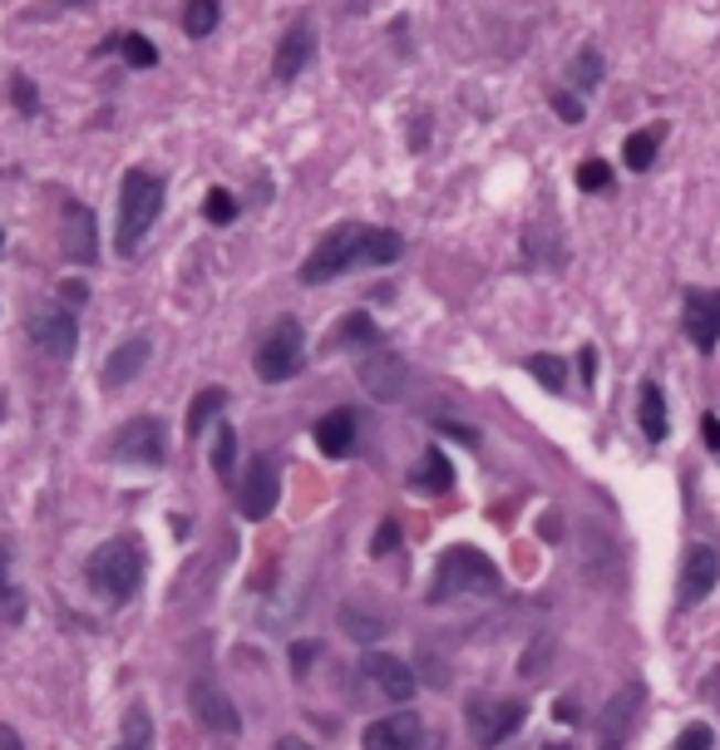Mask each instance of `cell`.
Segmentation results:
<instances>
[{"instance_id":"6da1fadb","label":"cell","mask_w":720,"mask_h":750,"mask_svg":"<svg viewBox=\"0 0 720 750\" xmlns=\"http://www.w3.org/2000/svg\"><path fill=\"white\" fill-rule=\"evenodd\" d=\"M400 252H405L400 232L370 228V223H341L316 242L296 277H301L306 287H321V282L346 277L351 267H390V262H400Z\"/></svg>"},{"instance_id":"7a4b0ae2","label":"cell","mask_w":720,"mask_h":750,"mask_svg":"<svg viewBox=\"0 0 720 750\" xmlns=\"http://www.w3.org/2000/svg\"><path fill=\"white\" fill-rule=\"evenodd\" d=\"M163 198H168V183L148 168H129L119 183V218H114V247L119 257H134L144 247V237L153 232L158 213H163Z\"/></svg>"},{"instance_id":"3957f363","label":"cell","mask_w":720,"mask_h":750,"mask_svg":"<svg viewBox=\"0 0 720 750\" xmlns=\"http://www.w3.org/2000/svg\"><path fill=\"white\" fill-rule=\"evenodd\" d=\"M504 593V573L494 568L489 553L469 543H454L440 553V568H434V583H430V602H454V598H499Z\"/></svg>"},{"instance_id":"277c9868","label":"cell","mask_w":720,"mask_h":750,"mask_svg":"<svg viewBox=\"0 0 720 750\" xmlns=\"http://www.w3.org/2000/svg\"><path fill=\"white\" fill-rule=\"evenodd\" d=\"M84 578L104 602H129L144 588V548L134 534H114L84 563Z\"/></svg>"},{"instance_id":"5b68a950","label":"cell","mask_w":720,"mask_h":750,"mask_svg":"<svg viewBox=\"0 0 720 750\" xmlns=\"http://www.w3.org/2000/svg\"><path fill=\"white\" fill-rule=\"evenodd\" d=\"M252 366H257V376L267 380V385H287V380L301 376V366H306V331H301V321H296V316H277V321H272V331L262 336Z\"/></svg>"},{"instance_id":"8992f818","label":"cell","mask_w":720,"mask_h":750,"mask_svg":"<svg viewBox=\"0 0 720 750\" xmlns=\"http://www.w3.org/2000/svg\"><path fill=\"white\" fill-rule=\"evenodd\" d=\"M523 721H528V706L523 701H508V696L479 691V696H469V701H464V726H469V736H474V746H479V750L504 746Z\"/></svg>"},{"instance_id":"52a82bcc","label":"cell","mask_w":720,"mask_h":750,"mask_svg":"<svg viewBox=\"0 0 720 750\" xmlns=\"http://www.w3.org/2000/svg\"><path fill=\"white\" fill-rule=\"evenodd\" d=\"M109 454L114 459H124V464H163L168 459V430L158 425L153 415H134V420H124L119 430H114V440H109Z\"/></svg>"},{"instance_id":"ba28073f","label":"cell","mask_w":720,"mask_h":750,"mask_svg":"<svg viewBox=\"0 0 720 750\" xmlns=\"http://www.w3.org/2000/svg\"><path fill=\"white\" fill-rule=\"evenodd\" d=\"M25 331H30V341H35V351H45L50 361H70L74 346H80V326H74V316L60 302H40L35 311H30Z\"/></svg>"},{"instance_id":"9c48e42d","label":"cell","mask_w":720,"mask_h":750,"mask_svg":"<svg viewBox=\"0 0 720 750\" xmlns=\"http://www.w3.org/2000/svg\"><path fill=\"white\" fill-rule=\"evenodd\" d=\"M360 746H366V750H440L434 731L420 721L415 711H395V716L370 721L366 736H360Z\"/></svg>"},{"instance_id":"30bf717a","label":"cell","mask_w":720,"mask_h":750,"mask_svg":"<svg viewBox=\"0 0 720 750\" xmlns=\"http://www.w3.org/2000/svg\"><path fill=\"white\" fill-rule=\"evenodd\" d=\"M360 676H366V686L375 696H385V701H415V672L405 667V662L395 657V652H380V647H366L360 652Z\"/></svg>"},{"instance_id":"8fae6325","label":"cell","mask_w":720,"mask_h":750,"mask_svg":"<svg viewBox=\"0 0 720 750\" xmlns=\"http://www.w3.org/2000/svg\"><path fill=\"white\" fill-rule=\"evenodd\" d=\"M681 321H686V336H691L696 351L711 356L720 346V287H686Z\"/></svg>"},{"instance_id":"7c38bea8","label":"cell","mask_w":720,"mask_h":750,"mask_svg":"<svg viewBox=\"0 0 720 750\" xmlns=\"http://www.w3.org/2000/svg\"><path fill=\"white\" fill-rule=\"evenodd\" d=\"M642 706H647V691H642L637 682L622 686V691L612 696V701L602 706V716H597V750H622V746H627V736H632V726H637Z\"/></svg>"},{"instance_id":"4fadbf2b","label":"cell","mask_w":720,"mask_h":750,"mask_svg":"<svg viewBox=\"0 0 720 750\" xmlns=\"http://www.w3.org/2000/svg\"><path fill=\"white\" fill-rule=\"evenodd\" d=\"M188 706H193L203 731H213V736H237L242 731V716H237V706H232V696L222 691L218 682H208V676H198V682L188 686Z\"/></svg>"},{"instance_id":"5bb4252c","label":"cell","mask_w":720,"mask_h":750,"mask_svg":"<svg viewBox=\"0 0 720 750\" xmlns=\"http://www.w3.org/2000/svg\"><path fill=\"white\" fill-rule=\"evenodd\" d=\"M311 60H316V25H311V15H292V25L282 30V40H277V55H272V80L292 84L306 65H311Z\"/></svg>"},{"instance_id":"9a60e30c","label":"cell","mask_w":720,"mask_h":750,"mask_svg":"<svg viewBox=\"0 0 720 750\" xmlns=\"http://www.w3.org/2000/svg\"><path fill=\"white\" fill-rule=\"evenodd\" d=\"M720 583V553L711 543H691L686 548V563H681V588H676V602L681 608H696L716 593Z\"/></svg>"},{"instance_id":"2e32d148","label":"cell","mask_w":720,"mask_h":750,"mask_svg":"<svg viewBox=\"0 0 720 750\" xmlns=\"http://www.w3.org/2000/svg\"><path fill=\"white\" fill-rule=\"evenodd\" d=\"M272 509H277V469H272L267 454H257L237 484V514L257 524V519H267Z\"/></svg>"},{"instance_id":"e0dca14e","label":"cell","mask_w":720,"mask_h":750,"mask_svg":"<svg viewBox=\"0 0 720 750\" xmlns=\"http://www.w3.org/2000/svg\"><path fill=\"white\" fill-rule=\"evenodd\" d=\"M65 257L80 262V267L99 262V232H94V213L84 203L65 208Z\"/></svg>"},{"instance_id":"ac0fdd59","label":"cell","mask_w":720,"mask_h":750,"mask_svg":"<svg viewBox=\"0 0 720 750\" xmlns=\"http://www.w3.org/2000/svg\"><path fill=\"white\" fill-rule=\"evenodd\" d=\"M148 356H153V336H129V341H119L109 351V361H104V385H129L134 376H144V366H148Z\"/></svg>"},{"instance_id":"d6986e66","label":"cell","mask_w":720,"mask_h":750,"mask_svg":"<svg viewBox=\"0 0 720 750\" xmlns=\"http://www.w3.org/2000/svg\"><path fill=\"white\" fill-rule=\"evenodd\" d=\"M356 435H360L356 410H331V415L316 420V445H321V454H331V459H346Z\"/></svg>"},{"instance_id":"ffe728a7","label":"cell","mask_w":720,"mask_h":750,"mask_svg":"<svg viewBox=\"0 0 720 750\" xmlns=\"http://www.w3.org/2000/svg\"><path fill=\"white\" fill-rule=\"evenodd\" d=\"M360 385H366L375 400H400L405 395V361H395V356H375V361L360 366Z\"/></svg>"},{"instance_id":"44dd1931","label":"cell","mask_w":720,"mask_h":750,"mask_svg":"<svg viewBox=\"0 0 720 750\" xmlns=\"http://www.w3.org/2000/svg\"><path fill=\"white\" fill-rule=\"evenodd\" d=\"M222 410H227V390H222V385H208V390H198V395L188 400V415H183V430H188V440H198V435H203V430L213 425V420L222 415Z\"/></svg>"},{"instance_id":"7402d4cb","label":"cell","mask_w":720,"mask_h":750,"mask_svg":"<svg viewBox=\"0 0 720 750\" xmlns=\"http://www.w3.org/2000/svg\"><path fill=\"white\" fill-rule=\"evenodd\" d=\"M410 489H420V494H449V489H454V464L444 459L440 450H430L425 459L410 469Z\"/></svg>"},{"instance_id":"603a6c76","label":"cell","mask_w":720,"mask_h":750,"mask_svg":"<svg viewBox=\"0 0 720 750\" xmlns=\"http://www.w3.org/2000/svg\"><path fill=\"white\" fill-rule=\"evenodd\" d=\"M637 420H642V435H647L652 445H661V440H666V395H661V385H656V380H642Z\"/></svg>"},{"instance_id":"cb8c5ba5","label":"cell","mask_w":720,"mask_h":750,"mask_svg":"<svg viewBox=\"0 0 720 750\" xmlns=\"http://www.w3.org/2000/svg\"><path fill=\"white\" fill-rule=\"evenodd\" d=\"M661 139H666V124H652V129L627 134V144H622V158H627L632 173H647V168L656 163V154H661Z\"/></svg>"},{"instance_id":"d4e9b609","label":"cell","mask_w":720,"mask_h":750,"mask_svg":"<svg viewBox=\"0 0 720 750\" xmlns=\"http://www.w3.org/2000/svg\"><path fill=\"white\" fill-rule=\"evenodd\" d=\"M222 20V0H183V10H178V25H183L188 40H208L218 30Z\"/></svg>"},{"instance_id":"484cf974","label":"cell","mask_w":720,"mask_h":750,"mask_svg":"<svg viewBox=\"0 0 720 750\" xmlns=\"http://www.w3.org/2000/svg\"><path fill=\"white\" fill-rule=\"evenodd\" d=\"M114 45H119V55H124V65L129 70H153L158 65V45L148 35H139V30H124Z\"/></svg>"},{"instance_id":"4316f807","label":"cell","mask_w":720,"mask_h":750,"mask_svg":"<svg viewBox=\"0 0 720 750\" xmlns=\"http://www.w3.org/2000/svg\"><path fill=\"white\" fill-rule=\"evenodd\" d=\"M25 617V593L10 583V548L0 543V622H20Z\"/></svg>"},{"instance_id":"83f0119b","label":"cell","mask_w":720,"mask_h":750,"mask_svg":"<svg viewBox=\"0 0 720 750\" xmlns=\"http://www.w3.org/2000/svg\"><path fill=\"white\" fill-rule=\"evenodd\" d=\"M528 376L538 380L543 390H568V361L563 356H548V351H538V356H528Z\"/></svg>"},{"instance_id":"f1b7e54d","label":"cell","mask_w":720,"mask_h":750,"mask_svg":"<svg viewBox=\"0 0 720 750\" xmlns=\"http://www.w3.org/2000/svg\"><path fill=\"white\" fill-rule=\"evenodd\" d=\"M568 75H573V84H578V89H597V84H602V75H607V60H602V50H597V45H582V50H578V60H573V70H568Z\"/></svg>"},{"instance_id":"f546056e","label":"cell","mask_w":720,"mask_h":750,"mask_svg":"<svg viewBox=\"0 0 720 750\" xmlns=\"http://www.w3.org/2000/svg\"><path fill=\"white\" fill-rule=\"evenodd\" d=\"M232 464H237V430H232V420H222L218 440H213V469L227 489H232Z\"/></svg>"},{"instance_id":"4dcf8cb0","label":"cell","mask_w":720,"mask_h":750,"mask_svg":"<svg viewBox=\"0 0 720 750\" xmlns=\"http://www.w3.org/2000/svg\"><path fill=\"white\" fill-rule=\"evenodd\" d=\"M203 218L213 228H232L237 223V198L227 193V188H208V198H203Z\"/></svg>"},{"instance_id":"1f68e13d","label":"cell","mask_w":720,"mask_h":750,"mask_svg":"<svg viewBox=\"0 0 720 750\" xmlns=\"http://www.w3.org/2000/svg\"><path fill=\"white\" fill-rule=\"evenodd\" d=\"M578 188L582 193H607L612 188V163L607 158H582L578 163Z\"/></svg>"},{"instance_id":"d6a6232c","label":"cell","mask_w":720,"mask_h":750,"mask_svg":"<svg viewBox=\"0 0 720 750\" xmlns=\"http://www.w3.org/2000/svg\"><path fill=\"white\" fill-rule=\"evenodd\" d=\"M336 336H341V346H375V321H370L366 311H351L341 326H336Z\"/></svg>"},{"instance_id":"836d02e7","label":"cell","mask_w":720,"mask_h":750,"mask_svg":"<svg viewBox=\"0 0 720 750\" xmlns=\"http://www.w3.org/2000/svg\"><path fill=\"white\" fill-rule=\"evenodd\" d=\"M10 99H15V109L25 114V119H35V114H40V89H35V80H30L25 70H15V75H10Z\"/></svg>"},{"instance_id":"e575fe53","label":"cell","mask_w":720,"mask_h":750,"mask_svg":"<svg viewBox=\"0 0 720 750\" xmlns=\"http://www.w3.org/2000/svg\"><path fill=\"white\" fill-rule=\"evenodd\" d=\"M341 627L351 632V637H360V642H375L380 632H385V622H380V617H366L360 608H346V612H341Z\"/></svg>"},{"instance_id":"d590c367","label":"cell","mask_w":720,"mask_h":750,"mask_svg":"<svg viewBox=\"0 0 720 750\" xmlns=\"http://www.w3.org/2000/svg\"><path fill=\"white\" fill-rule=\"evenodd\" d=\"M548 104H553V114L563 124H582V119H587V104H582L573 89H553V94H548Z\"/></svg>"},{"instance_id":"8d00e7d4","label":"cell","mask_w":720,"mask_h":750,"mask_svg":"<svg viewBox=\"0 0 720 750\" xmlns=\"http://www.w3.org/2000/svg\"><path fill=\"white\" fill-rule=\"evenodd\" d=\"M711 746H716V731H711V726H701V721H691V726H686V731L671 741V750H711Z\"/></svg>"},{"instance_id":"74e56055","label":"cell","mask_w":720,"mask_h":750,"mask_svg":"<svg viewBox=\"0 0 720 750\" xmlns=\"http://www.w3.org/2000/svg\"><path fill=\"white\" fill-rule=\"evenodd\" d=\"M395 543H400V524H395V519H385V524L375 528V538H370V553L380 558V553H390Z\"/></svg>"},{"instance_id":"f35d334b","label":"cell","mask_w":720,"mask_h":750,"mask_svg":"<svg viewBox=\"0 0 720 750\" xmlns=\"http://www.w3.org/2000/svg\"><path fill=\"white\" fill-rule=\"evenodd\" d=\"M701 440H706V450L720 459V415H701Z\"/></svg>"},{"instance_id":"ab89813d","label":"cell","mask_w":720,"mask_h":750,"mask_svg":"<svg viewBox=\"0 0 720 750\" xmlns=\"http://www.w3.org/2000/svg\"><path fill=\"white\" fill-rule=\"evenodd\" d=\"M316 652H321V642H296V647H292V667H296V676L306 672V662H316Z\"/></svg>"},{"instance_id":"60d3db41","label":"cell","mask_w":720,"mask_h":750,"mask_svg":"<svg viewBox=\"0 0 720 750\" xmlns=\"http://www.w3.org/2000/svg\"><path fill=\"white\" fill-rule=\"evenodd\" d=\"M60 297H65L70 306H84V302H89V287H84V282H74V277H65V282H60Z\"/></svg>"},{"instance_id":"b9f144b4","label":"cell","mask_w":720,"mask_h":750,"mask_svg":"<svg viewBox=\"0 0 720 750\" xmlns=\"http://www.w3.org/2000/svg\"><path fill=\"white\" fill-rule=\"evenodd\" d=\"M578 371H582V385H592V376H597V351H592V346L578 351Z\"/></svg>"},{"instance_id":"7bdbcfd3","label":"cell","mask_w":720,"mask_h":750,"mask_svg":"<svg viewBox=\"0 0 720 750\" xmlns=\"http://www.w3.org/2000/svg\"><path fill=\"white\" fill-rule=\"evenodd\" d=\"M0 750H25V741H20L15 726H0Z\"/></svg>"},{"instance_id":"ee69618b","label":"cell","mask_w":720,"mask_h":750,"mask_svg":"<svg viewBox=\"0 0 720 750\" xmlns=\"http://www.w3.org/2000/svg\"><path fill=\"white\" fill-rule=\"evenodd\" d=\"M277 750H311V741H301V736H282Z\"/></svg>"},{"instance_id":"f6af8a7d","label":"cell","mask_w":720,"mask_h":750,"mask_svg":"<svg viewBox=\"0 0 720 750\" xmlns=\"http://www.w3.org/2000/svg\"><path fill=\"white\" fill-rule=\"evenodd\" d=\"M543 750H573V746H568V741H548Z\"/></svg>"},{"instance_id":"bcb514c9","label":"cell","mask_w":720,"mask_h":750,"mask_svg":"<svg viewBox=\"0 0 720 750\" xmlns=\"http://www.w3.org/2000/svg\"><path fill=\"white\" fill-rule=\"evenodd\" d=\"M0 242H6V232H0Z\"/></svg>"}]
</instances>
